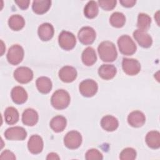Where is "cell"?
Returning <instances> with one entry per match:
<instances>
[{
    "mask_svg": "<svg viewBox=\"0 0 160 160\" xmlns=\"http://www.w3.org/2000/svg\"><path fill=\"white\" fill-rule=\"evenodd\" d=\"M98 51L101 59L104 62H113L118 57L115 45L111 41H103L98 48Z\"/></svg>",
    "mask_w": 160,
    "mask_h": 160,
    "instance_id": "1",
    "label": "cell"
},
{
    "mask_svg": "<svg viewBox=\"0 0 160 160\" xmlns=\"http://www.w3.org/2000/svg\"><path fill=\"white\" fill-rule=\"evenodd\" d=\"M70 96L64 89H58L55 91L51 99V105L56 109H63L66 108L70 102Z\"/></svg>",
    "mask_w": 160,
    "mask_h": 160,
    "instance_id": "2",
    "label": "cell"
},
{
    "mask_svg": "<svg viewBox=\"0 0 160 160\" xmlns=\"http://www.w3.org/2000/svg\"><path fill=\"white\" fill-rule=\"evenodd\" d=\"M119 51L124 55H132L136 51L137 47L135 42L128 35H122L118 40Z\"/></svg>",
    "mask_w": 160,
    "mask_h": 160,
    "instance_id": "3",
    "label": "cell"
},
{
    "mask_svg": "<svg viewBox=\"0 0 160 160\" xmlns=\"http://www.w3.org/2000/svg\"><path fill=\"white\" fill-rule=\"evenodd\" d=\"M58 42L61 48L69 51L74 48L76 44V39L72 32L62 31L59 35Z\"/></svg>",
    "mask_w": 160,
    "mask_h": 160,
    "instance_id": "4",
    "label": "cell"
},
{
    "mask_svg": "<svg viewBox=\"0 0 160 160\" xmlns=\"http://www.w3.org/2000/svg\"><path fill=\"white\" fill-rule=\"evenodd\" d=\"M24 58V49L20 45L14 44L9 48L8 54L7 59L8 62L12 65L19 64Z\"/></svg>",
    "mask_w": 160,
    "mask_h": 160,
    "instance_id": "5",
    "label": "cell"
},
{
    "mask_svg": "<svg viewBox=\"0 0 160 160\" xmlns=\"http://www.w3.org/2000/svg\"><path fill=\"white\" fill-rule=\"evenodd\" d=\"M98 89L97 82L92 79H86L82 81L79 86L80 93L84 97L90 98L96 94Z\"/></svg>",
    "mask_w": 160,
    "mask_h": 160,
    "instance_id": "6",
    "label": "cell"
},
{
    "mask_svg": "<svg viewBox=\"0 0 160 160\" xmlns=\"http://www.w3.org/2000/svg\"><path fill=\"white\" fill-rule=\"evenodd\" d=\"M82 143V136L80 132L76 131L68 132L64 138L65 146L71 149L78 148Z\"/></svg>",
    "mask_w": 160,
    "mask_h": 160,
    "instance_id": "7",
    "label": "cell"
},
{
    "mask_svg": "<svg viewBox=\"0 0 160 160\" xmlns=\"http://www.w3.org/2000/svg\"><path fill=\"white\" fill-rule=\"evenodd\" d=\"M96 36L94 29L89 26L82 27L78 32V37L79 41L84 44H91L95 40Z\"/></svg>",
    "mask_w": 160,
    "mask_h": 160,
    "instance_id": "8",
    "label": "cell"
},
{
    "mask_svg": "<svg viewBox=\"0 0 160 160\" xmlns=\"http://www.w3.org/2000/svg\"><path fill=\"white\" fill-rule=\"evenodd\" d=\"M123 71L128 75L134 76L138 74L141 70L139 62L135 59L123 58L122 61Z\"/></svg>",
    "mask_w": 160,
    "mask_h": 160,
    "instance_id": "9",
    "label": "cell"
},
{
    "mask_svg": "<svg viewBox=\"0 0 160 160\" xmlns=\"http://www.w3.org/2000/svg\"><path fill=\"white\" fill-rule=\"evenodd\" d=\"M4 136L8 140L22 141L27 137V132L22 127H11L6 130Z\"/></svg>",
    "mask_w": 160,
    "mask_h": 160,
    "instance_id": "10",
    "label": "cell"
},
{
    "mask_svg": "<svg viewBox=\"0 0 160 160\" xmlns=\"http://www.w3.org/2000/svg\"><path fill=\"white\" fill-rule=\"evenodd\" d=\"M14 78L18 82L26 84L32 79L33 72L28 67H19L14 72Z\"/></svg>",
    "mask_w": 160,
    "mask_h": 160,
    "instance_id": "11",
    "label": "cell"
},
{
    "mask_svg": "<svg viewBox=\"0 0 160 160\" xmlns=\"http://www.w3.org/2000/svg\"><path fill=\"white\" fill-rule=\"evenodd\" d=\"M133 37L138 44L142 48H148L152 45V38L146 31L136 29L133 32Z\"/></svg>",
    "mask_w": 160,
    "mask_h": 160,
    "instance_id": "12",
    "label": "cell"
},
{
    "mask_svg": "<svg viewBox=\"0 0 160 160\" xmlns=\"http://www.w3.org/2000/svg\"><path fill=\"white\" fill-rule=\"evenodd\" d=\"M43 141L39 135H32L30 137L28 142V148L32 154H39L43 149Z\"/></svg>",
    "mask_w": 160,
    "mask_h": 160,
    "instance_id": "13",
    "label": "cell"
},
{
    "mask_svg": "<svg viewBox=\"0 0 160 160\" xmlns=\"http://www.w3.org/2000/svg\"><path fill=\"white\" fill-rule=\"evenodd\" d=\"M59 77L64 82H71L77 77V71L74 67L70 66H64L59 71Z\"/></svg>",
    "mask_w": 160,
    "mask_h": 160,
    "instance_id": "14",
    "label": "cell"
},
{
    "mask_svg": "<svg viewBox=\"0 0 160 160\" xmlns=\"http://www.w3.org/2000/svg\"><path fill=\"white\" fill-rule=\"evenodd\" d=\"M146 121L145 115L139 111H134L129 113L128 116L129 124L134 128H139L144 125Z\"/></svg>",
    "mask_w": 160,
    "mask_h": 160,
    "instance_id": "15",
    "label": "cell"
},
{
    "mask_svg": "<svg viewBox=\"0 0 160 160\" xmlns=\"http://www.w3.org/2000/svg\"><path fill=\"white\" fill-rule=\"evenodd\" d=\"M54 30L52 25L48 22L41 24L38 29L39 38L43 41H47L52 39L54 36Z\"/></svg>",
    "mask_w": 160,
    "mask_h": 160,
    "instance_id": "16",
    "label": "cell"
},
{
    "mask_svg": "<svg viewBox=\"0 0 160 160\" xmlns=\"http://www.w3.org/2000/svg\"><path fill=\"white\" fill-rule=\"evenodd\" d=\"M11 95L13 102L18 104H23L28 99V93L21 86H15L13 88Z\"/></svg>",
    "mask_w": 160,
    "mask_h": 160,
    "instance_id": "17",
    "label": "cell"
},
{
    "mask_svg": "<svg viewBox=\"0 0 160 160\" xmlns=\"http://www.w3.org/2000/svg\"><path fill=\"white\" fill-rule=\"evenodd\" d=\"M38 112L33 109H26L22 114V121L24 124L29 126H34L38 121Z\"/></svg>",
    "mask_w": 160,
    "mask_h": 160,
    "instance_id": "18",
    "label": "cell"
},
{
    "mask_svg": "<svg viewBox=\"0 0 160 160\" xmlns=\"http://www.w3.org/2000/svg\"><path fill=\"white\" fill-rule=\"evenodd\" d=\"M117 72L116 68L112 64H102L98 69L99 76L103 79L109 80L112 79Z\"/></svg>",
    "mask_w": 160,
    "mask_h": 160,
    "instance_id": "19",
    "label": "cell"
},
{
    "mask_svg": "<svg viewBox=\"0 0 160 160\" xmlns=\"http://www.w3.org/2000/svg\"><path fill=\"white\" fill-rule=\"evenodd\" d=\"M101 126L104 130L111 132L118 128L119 122L116 118L111 115H107L101 119Z\"/></svg>",
    "mask_w": 160,
    "mask_h": 160,
    "instance_id": "20",
    "label": "cell"
},
{
    "mask_svg": "<svg viewBox=\"0 0 160 160\" xmlns=\"http://www.w3.org/2000/svg\"><path fill=\"white\" fill-rule=\"evenodd\" d=\"M81 59L82 62L86 66H89L93 65L97 60L95 50L91 47L86 48L82 53Z\"/></svg>",
    "mask_w": 160,
    "mask_h": 160,
    "instance_id": "21",
    "label": "cell"
},
{
    "mask_svg": "<svg viewBox=\"0 0 160 160\" xmlns=\"http://www.w3.org/2000/svg\"><path fill=\"white\" fill-rule=\"evenodd\" d=\"M146 142L152 149H158L160 147V134L157 131H151L146 136Z\"/></svg>",
    "mask_w": 160,
    "mask_h": 160,
    "instance_id": "22",
    "label": "cell"
},
{
    "mask_svg": "<svg viewBox=\"0 0 160 160\" xmlns=\"http://www.w3.org/2000/svg\"><path fill=\"white\" fill-rule=\"evenodd\" d=\"M51 5V1L49 0H36L32 2V8L35 13L42 14L49 10Z\"/></svg>",
    "mask_w": 160,
    "mask_h": 160,
    "instance_id": "23",
    "label": "cell"
},
{
    "mask_svg": "<svg viewBox=\"0 0 160 160\" xmlns=\"http://www.w3.org/2000/svg\"><path fill=\"white\" fill-rule=\"evenodd\" d=\"M67 124L66 119L62 116H56L54 117L50 121L51 128L56 132H62L66 128Z\"/></svg>",
    "mask_w": 160,
    "mask_h": 160,
    "instance_id": "24",
    "label": "cell"
},
{
    "mask_svg": "<svg viewBox=\"0 0 160 160\" xmlns=\"http://www.w3.org/2000/svg\"><path fill=\"white\" fill-rule=\"evenodd\" d=\"M36 84L38 90L42 94H47L49 92L52 86L51 79L45 76H42L38 78Z\"/></svg>",
    "mask_w": 160,
    "mask_h": 160,
    "instance_id": "25",
    "label": "cell"
},
{
    "mask_svg": "<svg viewBox=\"0 0 160 160\" xmlns=\"http://www.w3.org/2000/svg\"><path fill=\"white\" fill-rule=\"evenodd\" d=\"M9 28L13 31H19L23 28L25 24V21L21 16L19 14L12 15L8 20Z\"/></svg>",
    "mask_w": 160,
    "mask_h": 160,
    "instance_id": "26",
    "label": "cell"
},
{
    "mask_svg": "<svg viewBox=\"0 0 160 160\" xmlns=\"http://www.w3.org/2000/svg\"><path fill=\"white\" fill-rule=\"evenodd\" d=\"M19 112L14 107H8L4 111V119L8 124L12 125L19 120Z\"/></svg>",
    "mask_w": 160,
    "mask_h": 160,
    "instance_id": "27",
    "label": "cell"
},
{
    "mask_svg": "<svg viewBox=\"0 0 160 160\" xmlns=\"http://www.w3.org/2000/svg\"><path fill=\"white\" fill-rule=\"evenodd\" d=\"M98 12V4L94 1H89L84 8V14L89 19H92L96 17Z\"/></svg>",
    "mask_w": 160,
    "mask_h": 160,
    "instance_id": "28",
    "label": "cell"
},
{
    "mask_svg": "<svg viewBox=\"0 0 160 160\" xmlns=\"http://www.w3.org/2000/svg\"><path fill=\"white\" fill-rule=\"evenodd\" d=\"M151 23V17L145 13H139L138 16L137 27L138 29L146 31L150 28Z\"/></svg>",
    "mask_w": 160,
    "mask_h": 160,
    "instance_id": "29",
    "label": "cell"
},
{
    "mask_svg": "<svg viewBox=\"0 0 160 160\" xmlns=\"http://www.w3.org/2000/svg\"><path fill=\"white\" fill-rule=\"evenodd\" d=\"M109 22L114 28H122L126 22L125 16L122 12H115L111 14L109 18Z\"/></svg>",
    "mask_w": 160,
    "mask_h": 160,
    "instance_id": "30",
    "label": "cell"
},
{
    "mask_svg": "<svg viewBox=\"0 0 160 160\" xmlns=\"http://www.w3.org/2000/svg\"><path fill=\"white\" fill-rule=\"evenodd\" d=\"M136 158V151L132 148L124 149L120 153L119 158L121 160H133Z\"/></svg>",
    "mask_w": 160,
    "mask_h": 160,
    "instance_id": "31",
    "label": "cell"
},
{
    "mask_svg": "<svg viewBox=\"0 0 160 160\" xmlns=\"http://www.w3.org/2000/svg\"><path fill=\"white\" fill-rule=\"evenodd\" d=\"M85 158L87 160H101L103 159V156L98 149H91L86 152Z\"/></svg>",
    "mask_w": 160,
    "mask_h": 160,
    "instance_id": "32",
    "label": "cell"
},
{
    "mask_svg": "<svg viewBox=\"0 0 160 160\" xmlns=\"http://www.w3.org/2000/svg\"><path fill=\"white\" fill-rule=\"evenodd\" d=\"M117 1L115 0L109 1H98L99 6L105 11H111L113 9L116 5Z\"/></svg>",
    "mask_w": 160,
    "mask_h": 160,
    "instance_id": "33",
    "label": "cell"
},
{
    "mask_svg": "<svg viewBox=\"0 0 160 160\" xmlns=\"http://www.w3.org/2000/svg\"><path fill=\"white\" fill-rule=\"evenodd\" d=\"M1 159H16V156L11 151L6 149L2 152L0 156Z\"/></svg>",
    "mask_w": 160,
    "mask_h": 160,
    "instance_id": "34",
    "label": "cell"
},
{
    "mask_svg": "<svg viewBox=\"0 0 160 160\" xmlns=\"http://www.w3.org/2000/svg\"><path fill=\"white\" fill-rule=\"evenodd\" d=\"M15 2L18 4V6L21 9H26L28 8L30 1H15Z\"/></svg>",
    "mask_w": 160,
    "mask_h": 160,
    "instance_id": "35",
    "label": "cell"
},
{
    "mask_svg": "<svg viewBox=\"0 0 160 160\" xmlns=\"http://www.w3.org/2000/svg\"><path fill=\"white\" fill-rule=\"evenodd\" d=\"M136 1L134 0H122L120 1V3L122 4V6L126 8H131L134 6L136 4Z\"/></svg>",
    "mask_w": 160,
    "mask_h": 160,
    "instance_id": "36",
    "label": "cell"
},
{
    "mask_svg": "<svg viewBox=\"0 0 160 160\" xmlns=\"http://www.w3.org/2000/svg\"><path fill=\"white\" fill-rule=\"evenodd\" d=\"M47 159H52V160H55V159H59V157L58 156V155L56 153L54 152H51L49 154H48L47 158Z\"/></svg>",
    "mask_w": 160,
    "mask_h": 160,
    "instance_id": "37",
    "label": "cell"
},
{
    "mask_svg": "<svg viewBox=\"0 0 160 160\" xmlns=\"http://www.w3.org/2000/svg\"><path fill=\"white\" fill-rule=\"evenodd\" d=\"M1 44H1V55L2 56L4 53V49H3V48H2V47L4 46V43H3L2 41H1Z\"/></svg>",
    "mask_w": 160,
    "mask_h": 160,
    "instance_id": "38",
    "label": "cell"
}]
</instances>
